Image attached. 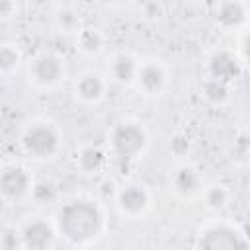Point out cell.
Returning <instances> with one entry per match:
<instances>
[{"mask_svg":"<svg viewBox=\"0 0 250 250\" xmlns=\"http://www.w3.org/2000/svg\"><path fill=\"white\" fill-rule=\"evenodd\" d=\"M105 229V213L98 201L72 199L64 203L57 215V230L72 246L92 244Z\"/></svg>","mask_w":250,"mask_h":250,"instance_id":"6da1fadb","label":"cell"},{"mask_svg":"<svg viewBox=\"0 0 250 250\" xmlns=\"http://www.w3.org/2000/svg\"><path fill=\"white\" fill-rule=\"evenodd\" d=\"M20 145L21 150L33 160H51L61 152L62 135L57 123L49 119H33L23 125Z\"/></svg>","mask_w":250,"mask_h":250,"instance_id":"7a4b0ae2","label":"cell"},{"mask_svg":"<svg viewBox=\"0 0 250 250\" xmlns=\"http://www.w3.org/2000/svg\"><path fill=\"white\" fill-rule=\"evenodd\" d=\"M27 80L37 90H53L66 76L64 59L53 51H39L27 61Z\"/></svg>","mask_w":250,"mask_h":250,"instance_id":"3957f363","label":"cell"},{"mask_svg":"<svg viewBox=\"0 0 250 250\" xmlns=\"http://www.w3.org/2000/svg\"><path fill=\"white\" fill-rule=\"evenodd\" d=\"M109 145L115 156L125 158V160H135L145 152L148 145V135L141 123L127 119L113 127Z\"/></svg>","mask_w":250,"mask_h":250,"instance_id":"277c9868","label":"cell"},{"mask_svg":"<svg viewBox=\"0 0 250 250\" xmlns=\"http://www.w3.org/2000/svg\"><path fill=\"white\" fill-rule=\"evenodd\" d=\"M195 250H248V244L232 225L213 223L201 229Z\"/></svg>","mask_w":250,"mask_h":250,"instance_id":"5b68a950","label":"cell"},{"mask_svg":"<svg viewBox=\"0 0 250 250\" xmlns=\"http://www.w3.org/2000/svg\"><path fill=\"white\" fill-rule=\"evenodd\" d=\"M33 176L21 164H10L2 170L0 176V191L6 203L21 201L23 197H31L33 191Z\"/></svg>","mask_w":250,"mask_h":250,"instance_id":"8992f818","label":"cell"},{"mask_svg":"<svg viewBox=\"0 0 250 250\" xmlns=\"http://www.w3.org/2000/svg\"><path fill=\"white\" fill-rule=\"evenodd\" d=\"M168 82H170L168 68L162 61L158 59L141 61L135 84L139 92H143V96H160L168 88Z\"/></svg>","mask_w":250,"mask_h":250,"instance_id":"52a82bcc","label":"cell"},{"mask_svg":"<svg viewBox=\"0 0 250 250\" xmlns=\"http://www.w3.org/2000/svg\"><path fill=\"white\" fill-rule=\"evenodd\" d=\"M150 191L143 184H127L115 193L117 209L127 219H139L150 209Z\"/></svg>","mask_w":250,"mask_h":250,"instance_id":"ba28073f","label":"cell"},{"mask_svg":"<svg viewBox=\"0 0 250 250\" xmlns=\"http://www.w3.org/2000/svg\"><path fill=\"white\" fill-rule=\"evenodd\" d=\"M107 86H109L107 76H104L98 70H86L76 76V80L72 84V92L78 102H82L86 105H94L104 100Z\"/></svg>","mask_w":250,"mask_h":250,"instance_id":"9c48e42d","label":"cell"},{"mask_svg":"<svg viewBox=\"0 0 250 250\" xmlns=\"http://www.w3.org/2000/svg\"><path fill=\"white\" fill-rule=\"evenodd\" d=\"M21 236L25 250H51L57 238V230L43 217H35L21 225Z\"/></svg>","mask_w":250,"mask_h":250,"instance_id":"30bf717a","label":"cell"},{"mask_svg":"<svg viewBox=\"0 0 250 250\" xmlns=\"http://www.w3.org/2000/svg\"><path fill=\"white\" fill-rule=\"evenodd\" d=\"M139 64L141 61L131 55V53H115L109 61V80L121 84V86H129L135 84L137 80V72H139Z\"/></svg>","mask_w":250,"mask_h":250,"instance_id":"8fae6325","label":"cell"},{"mask_svg":"<svg viewBox=\"0 0 250 250\" xmlns=\"http://www.w3.org/2000/svg\"><path fill=\"white\" fill-rule=\"evenodd\" d=\"M172 186H174V191L182 197H195L199 193H203L205 186H203V178L199 174L197 168L193 166H180L174 176H172Z\"/></svg>","mask_w":250,"mask_h":250,"instance_id":"7c38bea8","label":"cell"},{"mask_svg":"<svg viewBox=\"0 0 250 250\" xmlns=\"http://www.w3.org/2000/svg\"><path fill=\"white\" fill-rule=\"evenodd\" d=\"M213 18H215L219 27H223L227 31H232V29H238L246 23L248 10L240 2H223V4L215 6V16Z\"/></svg>","mask_w":250,"mask_h":250,"instance_id":"4fadbf2b","label":"cell"},{"mask_svg":"<svg viewBox=\"0 0 250 250\" xmlns=\"http://www.w3.org/2000/svg\"><path fill=\"white\" fill-rule=\"evenodd\" d=\"M240 72V62L230 51H217L209 61V78L230 82Z\"/></svg>","mask_w":250,"mask_h":250,"instance_id":"5bb4252c","label":"cell"},{"mask_svg":"<svg viewBox=\"0 0 250 250\" xmlns=\"http://www.w3.org/2000/svg\"><path fill=\"white\" fill-rule=\"evenodd\" d=\"M76 164L80 166L82 172L86 174H98L105 168L107 164V152L100 146H94V145H88V146H82L80 152H78V158H76Z\"/></svg>","mask_w":250,"mask_h":250,"instance_id":"9a60e30c","label":"cell"},{"mask_svg":"<svg viewBox=\"0 0 250 250\" xmlns=\"http://www.w3.org/2000/svg\"><path fill=\"white\" fill-rule=\"evenodd\" d=\"M55 27L61 33L66 35H78L84 25H82V16L78 10H74V6H59L57 14H55Z\"/></svg>","mask_w":250,"mask_h":250,"instance_id":"2e32d148","label":"cell"},{"mask_svg":"<svg viewBox=\"0 0 250 250\" xmlns=\"http://www.w3.org/2000/svg\"><path fill=\"white\" fill-rule=\"evenodd\" d=\"M76 45L84 55L96 57L105 49V35L98 27H84L76 35Z\"/></svg>","mask_w":250,"mask_h":250,"instance_id":"e0dca14e","label":"cell"},{"mask_svg":"<svg viewBox=\"0 0 250 250\" xmlns=\"http://www.w3.org/2000/svg\"><path fill=\"white\" fill-rule=\"evenodd\" d=\"M21 64V51L16 43H2L0 49V70L4 76H10L12 72L18 70Z\"/></svg>","mask_w":250,"mask_h":250,"instance_id":"ac0fdd59","label":"cell"},{"mask_svg":"<svg viewBox=\"0 0 250 250\" xmlns=\"http://www.w3.org/2000/svg\"><path fill=\"white\" fill-rule=\"evenodd\" d=\"M201 199L205 201V207L211 211H219L229 203V189L223 184H211L203 189Z\"/></svg>","mask_w":250,"mask_h":250,"instance_id":"d6986e66","label":"cell"},{"mask_svg":"<svg viewBox=\"0 0 250 250\" xmlns=\"http://www.w3.org/2000/svg\"><path fill=\"white\" fill-rule=\"evenodd\" d=\"M203 96L213 104H225L230 96V88L227 82L217 78H207L203 84Z\"/></svg>","mask_w":250,"mask_h":250,"instance_id":"ffe728a7","label":"cell"},{"mask_svg":"<svg viewBox=\"0 0 250 250\" xmlns=\"http://www.w3.org/2000/svg\"><path fill=\"white\" fill-rule=\"evenodd\" d=\"M230 158L238 164H244V162L250 160V131L248 129L238 131V135L232 139Z\"/></svg>","mask_w":250,"mask_h":250,"instance_id":"44dd1931","label":"cell"},{"mask_svg":"<svg viewBox=\"0 0 250 250\" xmlns=\"http://www.w3.org/2000/svg\"><path fill=\"white\" fill-rule=\"evenodd\" d=\"M0 244H2V250H25V248H23L21 227H16V225H4Z\"/></svg>","mask_w":250,"mask_h":250,"instance_id":"7402d4cb","label":"cell"},{"mask_svg":"<svg viewBox=\"0 0 250 250\" xmlns=\"http://www.w3.org/2000/svg\"><path fill=\"white\" fill-rule=\"evenodd\" d=\"M31 199L39 205H47V203H53L57 199V186L53 182H37L33 186V191H31Z\"/></svg>","mask_w":250,"mask_h":250,"instance_id":"603a6c76","label":"cell"},{"mask_svg":"<svg viewBox=\"0 0 250 250\" xmlns=\"http://www.w3.org/2000/svg\"><path fill=\"white\" fill-rule=\"evenodd\" d=\"M170 148H172L174 154L184 156V154L189 150V139H188L186 135H176V137L172 139V143H170Z\"/></svg>","mask_w":250,"mask_h":250,"instance_id":"cb8c5ba5","label":"cell"},{"mask_svg":"<svg viewBox=\"0 0 250 250\" xmlns=\"http://www.w3.org/2000/svg\"><path fill=\"white\" fill-rule=\"evenodd\" d=\"M242 55H244L246 62L250 64V31L246 33V37H244V41H242Z\"/></svg>","mask_w":250,"mask_h":250,"instance_id":"d4e9b609","label":"cell"}]
</instances>
